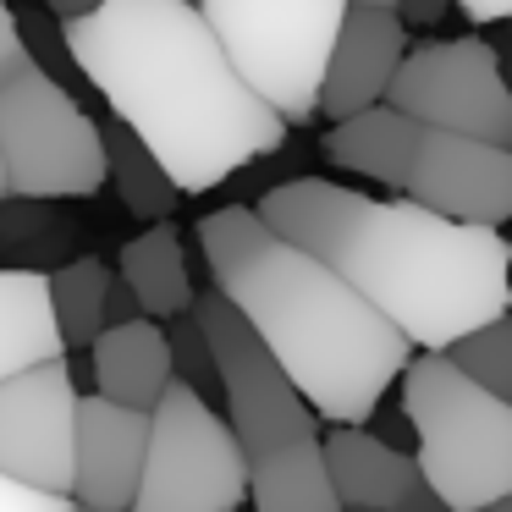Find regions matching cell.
Returning <instances> with one entry per match:
<instances>
[{
    "label": "cell",
    "mask_w": 512,
    "mask_h": 512,
    "mask_svg": "<svg viewBox=\"0 0 512 512\" xmlns=\"http://www.w3.org/2000/svg\"><path fill=\"white\" fill-rule=\"evenodd\" d=\"M45 6H50V17H56V23H67V17H83V12H94L100 0H45Z\"/></svg>",
    "instance_id": "cell-31"
},
{
    "label": "cell",
    "mask_w": 512,
    "mask_h": 512,
    "mask_svg": "<svg viewBox=\"0 0 512 512\" xmlns=\"http://www.w3.org/2000/svg\"><path fill=\"white\" fill-rule=\"evenodd\" d=\"M325 463L342 490L347 512L353 507H402L408 490L419 485V457L408 446H391L386 435L364 430V424H336L325 435Z\"/></svg>",
    "instance_id": "cell-16"
},
{
    "label": "cell",
    "mask_w": 512,
    "mask_h": 512,
    "mask_svg": "<svg viewBox=\"0 0 512 512\" xmlns=\"http://www.w3.org/2000/svg\"><path fill=\"white\" fill-rule=\"evenodd\" d=\"M408 199L468 226H507L512 221V149L490 144V138L424 127L419 160H413V177H408Z\"/></svg>",
    "instance_id": "cell-11"
},
{
    "label": "cell",
    "mask_w": 512,
    "mask_h": 512,
    "mask_svg": "<svg viewBox=\"0 0 512 512\" xmlns=\"http://www.w3.org/2000/svg\"><path fill=\"white\" fill-rule=\"evenodd\" d=\"M166 336H171V364H177V380H188L193 391H221V369H215V347L210 336H204L199 314H177V320H166Z\"/></svg>",
    "instance_id": "cell-23"
},
{
    "label": "cell",
    "mask_w": 512,
    "mask_h": 512,
    "mask_svg": "<svg viewBox=\"0 0 512 512\" xmlns=\"http://www.w3.org/2000/svg\"><path fill=\"white\" fill-rule=\"evenodd\" d=\"M0 512H72V496H50V490L0 474Z\"/></svg>",
    "instance_id": "cell-25"
},
{
    "label": "cell",
    "mask_w": 512,
    "mask_h": 512,
    "mask_svg": "<svg viewBox=\"0 0 512 512\" xmlns=\"http://www.w3.org/2000/svg\"><path fill=\"white\" fill-rule=\"evenodd\" d=\"M116 270L94 254H78L67 265L50 270V298H56V320L67 347H94L105 331V298H111Z\"/></svg>",
    "instance_id": "cell-21"
},
{
    "label": "cell",
    "mask_w": 512,
    "mask_h": 512,
    "mask_svg": "<svg viewBox=\"0 0 512 512\" xmlns=\"http://www.w3.org/2000/svg\"><path fill=\"white\" fill-rule=\"evenodd\" d=\"M248 89L292 127L320 116L331 50L353 0H199Z\"/></svg>",
    "instance_id": "cell-5"
},
{
    "label": "cell",
    "mask_w": 512,
    "mask_h": 512,
    "mask_svg": "<svg viewBox=\"0 0 512 512\" xmlns=\"http://www.w3.org/2000/svg\"><path fill=\"white\" fill-rule=\"evenodd\" d=\"M353 512H402V507H353Z\"/></svg>",
    "instance_id": "cell-34"
},
{
    "label": "cell",
    "mask_w": 512,
    "mask_h": 512,
    "mask_svg": "<svg viewBox=\"0 0 512 512\" xmlns=\"http://www.w3.org/2000/svg\"><path fill=\"white\" fill-rule=\"evenodd\" d=\"M23 39H28V56L50 72V78H83L78 61H72V45H67V28H50V23H23Z\"/></svg>",
    "instance_id": "cell-24"
},
{
    "label": "cell",
    "mask_w": 512,
    "mask_h": 512,
    "mask_svg": "<svg viewBox=\"0 0 512 512\" xmlns=\"http://www.w3.org/2000/svg\"><path fill=\"white\" fill-rule=\"evenodd\" d=\"M446 358H452L463 375H474L485 391H496V397L512 402V314L457 336V342L446 347Z\"/></svg>",
    "instance_id": "cell-22"
},
{
    "label": "cell",
    "mask_w": 512,
    "mask_h": 512,
    "mask_svg": "<svg viewBox=\"0 0 512 512\" xmlns=\"http://www.w3.org/2000/svg\"><path fill=\"white\" fill-rule=\"evenodd\" d=\"M402 512H457V507H452L446 496H435V490L419 479V485L408 490V501H402Z\"/></svg>",
    "instance_id": "cell-30"
},
{
    "label": "cell",
    "mask_w": 512,
    "mask_h": 512,
    "mask_svg": "<svg viewBox=\"0 0 512 512\" xmlns=\"http://www.w3.org/2000/svg\"><path fill=\"white\" fill-rule=\"evenodd\" d=\"M419 144H424V122H413L408 111H397V105L386 100V105H369V111H358V116L331 122V133H325V160H331L336 171H353V177H369V182H380V188L408 193Z\"/></svg>",
    "instance_id": "cell-15"
},
{
    "label": "cell",
    "mask_w": 512,
    "mask_h": 512,
    "mask_svg": "<svg viewBox=\"0 0 512 512\" xmlns=\"http://www.w3.org/2000/svg\"><path fill=\"white\" fill-rule=\"evenodd\" d=\"M193 314H199L204 336H210V347H215L226 419L243 435L248 457H265V452H276V446L320 435V413L309 408V397L292 386V375L281 369V358L270 353V342L248 325V314L237 309L221 287L199 292Z\"/></svg>",
    "instance_id": "cell-8"
},
{
    "label": "cell",
    "mask_w": 512,
    "mask_h": 512,
    "mask_svg": "<svg viewBox=\"0 0 512 512\" xmlns=\"http://www.w3.org/2000/svg\"><path fill=\"white\" fill-rule=\"evenodd\" d=\"M116 276L138 292L149 320H177L199 303L193 292V276H188V254H182V237L171 221H155L122 243V259H116Z\"/></svg>",
    "instance_id": "cell-19"
},
{
    "label": "cell",
    "mask_w": 512,
    "mask_h": 512,
    "mask_svg": "<svg viewBox=\"0 0 512 512\" xmlns=\"http://www.w3.org/2000/svg\"><path fill=\"white\" fill-rule=\"evenodd\" d=\"M254 457L204 391L171 380L149 430V463L133 512H243Z\"/></svg>",
    "instance_id": "cell-7"
},
{
    "label": "cell",
    "mask_w": 512,
    "mask_h": 512,
    "mask_svg": "<svg viewBox=\"0 0 512 512\" xmlns=\"http://www.w3.org/2000/svg\"><path fill=\"white\" fill-rule=\"evenodd\" d=\"M391 105L435 133L490 138L512 149V78L501 50L479 34L413 45L391 83Z\"/></svg>",
    "instance_id": "cell-9"
},
{
    "label": "cell",
    "mask_w": 512,
    "mask_h": 512,
    "mask_svg": "<svg viewBox=\"0 0 512 512\" xmlns=\"http://www.w3.org/2000/svg\"><path fill=\"white\" fill-rule=\"evenodd\" d=\"M408 50L413 45H408L402 12H391V6H353L342 23V39L331 50V67H325L320 116L342 122V116H358L369 105H386Z\"/></svg>",
    "instance_id": "cell-13"
},
{
    "label": "cell",
    "mask_w": 512,
    "mask_h": 512,
    "mask_svg": "<svg viewBox=\"0 0 512 512\" xmlns=\"http://www.w3.org/2000/svg\"><path fill=\"white\" fill-rule=\"evenodd\" d=\"M94 364V391L111 402H127V408L155 413L160 397L177 380V364H171V336L160 320H127V325H105L100 342L89 347Z\"/></svg>",
    "instance_id": "cell-14"
},
{
    "label": "cell",
    "mask_w": 512,
    "mask_h": 512,
    "mask_svg": "<svg viewBox=\"0 0 512 512\" xmlns=\"http://www.w3.org/2000/svg\"><path fill=\"white\" fill-rule=\"evenodd\" d=\"M0 199H6V160H0Z\"/></svg>",
    "instance_id": "cell-35"
},
{
    "label": "cell",
    "mask_w": 512,
    "mask_h": 512,
    "mask_svg": "<svg viewBox=\"0 0 512 512\" xmlns=\"http://www.w3.org/2000/svg\"><path fill=\"white\" fill-rule=\"evenodd\" d=\"M72 512H100V507H83V501H72Z\"/></svg>",
    "instance_id": "cell-36"
},
{
    "label": "cell",
    "mask_w": 512,
    "mask_h": 512,
    "mask_svg": "<svg viewBox=\"0 0 512 512\" xmlns=\"http://www.w3.org/2000/svg\"><path fill=\"white\" fill-rule=\"evenodd\" d=\"M28 61V39H23V23H17V12L0 0V83L12 78L17 67Z\"/></svg>",
    "instance_id": "cell-26"
},
{
    "label": "cell",
    "mask_w": 512,
    "mask_h": 512,
    "mask_svg": "<svg viewBox=\"0 0 512 512\" xmlns=\"http://www.w3.org/2000/svg\"><path fill=\"white\" fill-rule=\"evenodd\" d=\"M78 463V386L67 358L0 380V474L50 496H72Z\"/></svg>",
    "instance_id": "cell-10"
},
{
    "label": "cell",
    "mask_w": 512,
    "mask_h": 512,
    "mask_svg": "<svg viewBox=\"0 0 512 512\" xmlns=\"http://www.w3.org/2000/svg\"><path fill=\"white\" fill-rule=\"evenodd\" d=\"M61 28L83 83L155 149L182 193L221 188L287 138L292 122L248 89L199 0H100Z\"/></svg>",
    "instance_id": "cell-1"
},
{
    "label": "cell",
    "mask_w": 512,
    "mask_h": 512,
    "mask_svg": "<svg viewBox=\"0 0 512 512\" xmlns=\"http://www.w3.org/2000/svg\"><path fill=\"white\" fill-rule=\"evenodd\" d=\"M479 512H512V496H501V501H490V507H479Z\"/></svg>",
    "instance_id": "cell-32"
},
{
    "label": "cell",
    "mask_w": 512,
    "mask_h": 512,
    "mask_svg": "<svg viewBox=\"0 0 512 512\" xmlns=\"http://www.w3.org/2000/svg\"><path fill=\"white\" fill-rule=\"evenodd\" d=\"M446 6H452V0H402L397 12H402V23H408V28H430Z\"/></svg>",
    "instance_id": "cell-29"
},
{
    "label": "cell",
    "mask_w": 512,
    "mask_h": 512,
    "mask_svg": "<svg viewBox=\"0 0 512 512\" xmlns=\"http://www.w3.org/2000/svg\"><path fill=\"white\" fill-rule=\"evenodd\" d=\"M100 127H105V155H111V188L122 193V204L149 226L171 221L182 188L171 182V171L160 166V155L122 122V116H111V122H100Z\"/></svg>",
    "instance_id": "cell-20"
},
{
    "label": "cell",
    "mask_w": 512,
    "mask_h": 512,
    "mask_svg": "<svg viewBox=\"0 0 512 512\" xmlns=\"http://www.w3.org/2000/svg\"><path fill=\"white\" fill-rule=\"evenodd\" d=\"M50 358H67V336L56 320L45 270L0 265V380L39 369Z\"/></svg>",
    "instance_id": "cell-17"
},
{
    "label": "cell",
    "mask_w": 512,
    "mask_h": 512,
    "mask_svg": "<svg viewBox=\"0 0 512 512\" xmlns=\"http://www.w3.org/2000/svg\"><path fill=\"white\" fill-rule=\"evenodd\" d=\"M210 281L248 314L292 386L331 424H364L413 364V342L320 254L270 232L248 204L199 221Z\"/></svg>",
    "instance_id": "cell-3"
},
{
    "label": "cell",
    "mask_w": 512,
    "mask_h": 512,
    "mask_svg": "<svg viewBox=\"0 0 512 512\" xmlns=\"http://www.w3.org/2000/svg\"><path fill=\"white\" fill-rule=\"evenodd\" d=\"M155 413L127 408L111 397H78V463H72V501L100 512H133L149 463Z\"/></svg>",
    "instance_id": "cell-12"
},
{
    "label": "cell",
    "mask_w": 512,
    "mask_h": 512,
    "mask_svg": "<svg viewBox=\"0 0 512 512\" xmlns=\"http://www.w3.org/2000/svg\"><path fill=\"white\" fill-rule=\"evenodd\" d=\"M0 160L12 199H94L111 182L105 127L34 56L0 83Z\"/></svg>",
    "instance_id": "cell-6"
},
{
    "label": "cell",
    "mask_w": 512,
    "mask_h": 512,
    "mask_svg": "<svg viewBox=\"0 0 512 512\" xmlns=\"http://www.w3.org/2000/svg\"><path fill=\"white\" fill-rule=\"evenodd\" d=\"M402 408L413 419V457L435 496L479 512L512 496V402L485 391L446 353H419L402 369Z\"/></svg>",
    "instance_id": "cell-4"
},
{
    "label": "cell",
    "mask_w": 512,
    "mask_h": 512,
    "mask_svg": "<svg viewBox=\"0 0 512 512\" xmlns=\"http://www.w3.org/2000/svg\"><path fill=\"white\" fill-rule=\"evenodd\" d=\"M248 501H254V512H347L342 490L331 479V463H325L320 435L254 457Z\"/></svg>",
    "instance_id": "cell-18"
},
{
    "label": "cell",
    "mask_w": 512,
    "mask_h": 512,
    "mask_svg": "<svg viewBox=\"0 0 512 512\" xmlns=\"http://www.w3.org/2000/svg\"><path fill=\"white\" fill-rule=\"evenodd\" d=\"M127 320H144V303H138V292L127 287L122 276H116L111 298H105V325H127Z\"/></svg>",
    "instance_id": "cell-27"
},
{
    "label": "cell",
    "mask_w": 512,
    "mask_h": 512,
    "mask_svg": "<svg viewBox=\"0 0 512 512\" xmlns=\"http://www.w3.org/2000/svg\"><path fill=\"white\" fill-rule=\"evenodd\" d=\"M353 6H391V12H397L402 0H353Z\"/></svg>",
    "instance_id": "cell-33"
},
{
    "label": "cell",
    "mask_w": 512,
    "mask_h": 512,
    "mask_svg": "<svg viewBox=\"0 0 512 512\" xmlns=\"http://www.w3.org/2000/svg\"><path fill=\"white\" fill-rule=\"evenodd\" d=\"M468 23H512V0H457Z\"/></svg>",
    "instance_id": "cell-28"
},
{
    "label": "cell",
    "mask_w": 512,
    "mask_h": 512,
    "mask_svg": "<svg viewBox=\"0 0 512 512\" xmlns=\"http://www.w3.org/2000/svg\"><path fill=\"white\" fill-rule=\"evenodd\" d=\"M270 232L342 270L419 353L512 314V243L419 199H369L342 182L292 177L254 204Z\"/></svg>",
    "instance_id": "cell-2"
}]
</instances>
